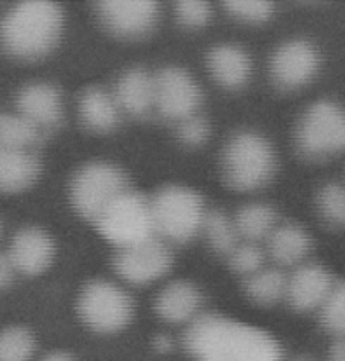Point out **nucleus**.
Here are the masks:
<instances>
[{"label": "nucleus", "mask_w": 345, "mask_h": 361, "mask_svg": "<svg viewBox=\"0 0 345 361\" xmlns=\"http://www.w3.org/2000/svg\"><path fill=\"white\" fill-rule=\"evenodd\" d=\"M183 344L197 361H282L281 344L269 331L213 312L187 325Z\"/></svg>", "instance_id": "f257e3e1"}, {"label": "nucleus", "mask_w": 345, "mask_h": 361, "mask_svg": "<svg viewBox=\"0 0 345 361\" xmlns=\"http://www.w3.org/2000/svg\"><path fill=\"white\" fill-rule=\"evenodd\" d=\"M65 14L47 0L20 2L0 21L4 51L20 60H37L49 54L63 35Z\"/></svg>", "instance_id": "f03ea898"}, {"label": "nucleus", "mask_w": 345, "mask_h": 361, "mask_svg": "<svg viewBox=\"0 0 345 361\" xmlns=\"http://www.w3.org/2000/svg\"><path fill=\"white\" fill-rule=\"evenodd\" d=\"M276 152L265 136L255 131H239L227 142L222 152V176L236 192L260 190L274 178Z\"/></svg>", "instance_id": "7ed1b4c3"}, {"label": "nucleus", "mask_w": 345, "mask_h": 361, "mask_svg": "<svg viewBox=\"0 0 345 361\" xmlns=\"http://www.w3.org/2000/svg\"><path fill=\"white\" fill-rule=\"evenodd\" d=\"M153 229L163 241L189 243L201 234L206 204L197 190L185 185H164L150 197Z\"/></svg>", "instance_id": "20e7f679"}, {"label": "nucleus", "mask_w": 345, "mask_h": 361, "mask_svg": "<svg viewBox=\"0 0 345 361\" xmlns=\"http://www.w3.org/2000/svg\"><path fill=\"white\" fill-rule=\"evenodd\" d=\"M98 234L115 250L131 248L157 238L153 229L150 197L133 187L110 202L93 222Z\"/></svg>", "instance_id": "39448f33"}, {"label": "nucleus", "mask_w": 345, "mask_h": 361, "mask_svg": "<svg viewBox=\"0 0 345 361\" xmlns=\"http://www.w3.org/2000/svg\"><path fill=\"white\" fill-rule=\"evenodd\" d=\"M127 189H131L130 178L119 166L93 161L77 169L68 194L77 215L93 224L106 206Z\"/></svg>", "instance_id": "423d86ee"}, {"label": "nucleus", "mask_w": 345, "mask_h": 361, "mask_svg": "<svg viewBox=\"0 0 345 361\" xmlns=\"http://www.w3.org/2000/svg\"><path fill=\"white\" fill-rule=\"evenodd\" d=\"M80 322L96 334H117L133 322L134 302L130 293L108 279H93L77 297Z\"/></svg>", "instance_id": "0eeeda50"}, {"label": "nucleus", "mask_w": 345, "mask_h": 361, "mask_svg": "<svg viewBox=\"0 0 345 361\" xmlns=\"http://www.w3.org/2000/svg\"><path fill=\"white\" fill-rule=\"evenodd\" d=\"M296 149L309 159H325L345 150V109L330 99L307 106L295 131Z\"/></svg>", "instance_id": "6e6552de"}, {"label": "nucleus", "mask_w": 345, "mask_h": 361, "mask_svg": "<svg viewBox=\"0 0 345 361\" xmlns=\"http://www.w3.org/2000/svg\"><path fill=\"white\" fill-rule=\"evenodd\" d=\"M172 253L166 241L152 238L131 248L117 250L113 271L123 281L133 286H146L170 274Z\"/></svg>", "instance_id": "1a4fd4ad"}, {"label": "nucleus", "mask_w": 345, "mask_h": 361, "mask_svg": "<svg viewBox=\"0 0 345 361\" xmlns=\"http://www.w3.org/2000/svg\"><path fill=\"white\" fill-rule=\"evenodd\" d=\"M156 110L168 121H180L199 112L203 91L197 80L180 66H166L153 75Z\"/></svg>", "instance_id": "9d476101"}, {"label": "nucleus", "mask_w": 345, "mask_h": 361, "mask_svg": "<svg viewBox=\"0 0 345 361\" xmlns=\"http://www.w3.org/2000/svg\"><path fill=\"white\" fill-rule=\"evenodd\" d=\"M321 56L315 46L306 39L286 40L272 53L269 72L274 84L284 91L307 86L319 72Z\"/></svg>", "instance_id": "9b49d317"}, {"label": "nucleus", "mask_w": 345, "mask_h": 361, "mask_svg": "<svg viewBox=\"0 0 345 361\" xmlns=\"http://www.w3.org/2000/svg\"><path fill=\"white\" fill-rule=\"evenodd\" d=\"M96 7L106 30L123 39L149 35L159 20V6L150 0H105Z\"/></svg>", "instance_id": "f8f14e48"}, {"label": "nucleus", "mask_w": 345, "mask_h": 361, "mask_svg": "<svg viewBox=\"0 0 345 361\" xmlns=\"http://www.w3.org/2000/svg\"><path fill=\"white\" fill-rule=\"evenodd\" d=\"M7 257L20 274L40 276L53 265L56 245L49 232L39 227H25L14 234Z\"/></svg>", "instance_id": "ddd939ff"}, {"label": "nucleus", "mask_w": 345, "mask_h": 361, "mask_svg": "<svg viewBox=\"0 0 345 361\" xmlns=\"http://www.w3.org/2000/svg\"><path fill=\"white\" fill-rule=\"evenodd\" d=\"M335 279L319 264H302L288 276L286 300L295 311L309 312L321 309L332 292Z\"/></svg>", "instance_id": "4468645a"}, {"label": "nucleus", "mask_w": 345, "mask_h": 361, "mask_svg": "<svg viewBox=\"0 0 345 361\" xmlns=\"http://www.w3.org/2000/svg\"><path fill=\"white\" fill-rule=\"evenodd\" d=\"M157 316L170 325H190L203 312V293L199 286L187 279L168 283L153 302Z\"/></svg>", "instance_id": "2eb2a0df"}, {"label": "nucleus", "mask_w": 345, "mask_h": 361, "mask_svg": "<svg viewBox=\"0 0 345 361\" xmlns=\"http://www.w3.org/2000/svg\"><path fill=\"white\" fill-rule=\"evenodd\" d=\"M16 106L18 114L40 131L58 126L63 119V98L53 84L34 82L25 86L18 94Z\"/></svg>", "instance_id": "dca6fc26"}, {"label": "nucleus", "mask_w": 345, "mask_h": 361, "mask_svg": "<svg viewBox=\"0 0 345 361\" xmlns=\"http://www.w3.org/2000/svg\"><path fill=\"white\" fill-rule=\"evenodd\" d=\"M206 66L215 82L229 91L244 87L253 73L248 51L237 44H218L211 47L206 56Z\"/></svg>", "instance_id": "f3484780"}, {"label": "nucleus", "mask_w": 345, "mask_h": 361, "mask_svg": "<svg viewBox=\"0 0 345 361\" xmlns=\"http://www.w3.org/2000/svg\"><path fill=\"white\" fill-rule=\"evenodd\" d=\"M120 110L130 116L142 117L149 116L156 110V80L145 68H130L117 80L113 91Z\"/></svg>", "instance_id": "a211bd4d"}, {"label": "nucleus", "mask_w": 345, "mask_h": 361, "mask_svg": "<svg viewBox=\"0 0 345 361\" xmlns=\"http://www.w3.org/2000/svg\"><path fill=\"white\" fill-rule=\"evenodd\" d=\"M310 235L299 224H277L265 241L267 259L279 269L299 267L310 253Z\"/></svg>", "instance_id": "6ab92c4d"}, {"label": "nucleus", "mask_w": 345, "mask_h": 361, "mask_svg": "<svg viewBox=\"0 0 345 361\" xmlns=\"http://www.w3.org/2000/svg\"><path fill=\"white\" fill-rule=\"evenodd\" d=\"M42 164L28 149H0V194H20L39 180Z\"/></svg>", "instance_id": "aec40b11"}, {"label": "nucleus", "mask_w": 345, "mask_h": 361, "mask_svg": "<svg viewBox=\"0 0 345 361\" xmlns=\"http://www.w3.org/2000/svg\"><path fill=\"white\" fill-rule=\"evenodd\" d=\"M119 103L110 91L104 87H87L79 98V116L87 130L94 133H108L120 121Z\"/></svg>", "instance_id": "412c9836"}, {"label": "nucleus", "mask_w": 345, "mask_h": 361, "mask_svg": "<svg viewBox=\"0 0 345 361\" xmlns=\"http://www.w3.org/2000/svg\"><path fill=\"white\" fill-rule=\"evenodd\" d=\"M234 222L241 241L258 243V245L267 241L279 224L276 209L265 202H249L241 206L239 212L234 215Z\"/></svg>", "instance_id": "4be33fe9"}, {"label": "nucleus", "mask_w": 345, "mask_h": 361, "mask_svg": "<svg viewBox=\"0 0 345 361\" xmlns=\"http://www.w3.org/2000/svg\"><path fill=\"white\" fill-rule=\"evenodd\" d=\"M286 286L288 276L279 267H263L246 278L244 292L246 297L258 305H276L282 298H286Z\"/></svg>", "instance_id": "5701e85b"}, {"label": "nucleus", "mask_w": 345, "mask_h": 361, "mask_svg": "<svg viewBox=\"0 0 345 361\" xmlns=\"http://www.w3.org/2000/svg\"><path fill=\"white\" fill-rule=\"evenodd\" d=\"M201 234H204L209 248L218 255L229 257L241 243L234 216H229L220 209H213V212L206 213Z\"/></svg>", "instance_id": "b1692460"}, {"label": "nucleus", "mask_w": 345, "mask_h": 361, "mask_svg": "<svg viewBox=\"0 0 345 361\" xmlns=\"http://www.w3.org/2000/svg\"><path fill=\"white\" fill-rule=\"evenodd\" d=\"M39 138V128L23 116L0 112V149H30Z\"/></svg>", "instance_id": "393cba45"}, {"label": "nucleus", "mask_w": 345, "mask_h": 361, "mask_svg": "<svg viewBox=\"0 0 345 361\" xmlns=\"http://www.w3.org/2000/svg\"><path fill=\"white\" fill-rule=\"evenodd\" d=\"M35 348L34 334L23 326H9L0 331V361H30Z\"/></svg>", "instance_id": "a878e982"}, {"label": "nucleus", "mask_w": 345, "mask_h": 361, "mask_svg": "<svg viewBox=\"0 0 345 361\" xmlns=\"http://www.w3.org/2000/svg\"><path fill=\"white\" fill-rule=\"evenodd\" d=\"M315 206L325 222L345 227V187L340 183H326L315 197Z\"/></svg>", "instance_id": "bb28decb"}, {"label": "nucleus", "mask_w": 345, "mask_h": 361, "mask_svg": "<svg viewBox=\"0 0 345 361\" xmlns=\"http://www.w3.org/2000/svg\"><path fill=\"white\" fill-rule=\"evenodd\" d=\"M227 259H229L230 269L246 279L265 267L267 253L265 248L258 243L241 241Z\"/></svg>", "instance_id": "cd10ccee"}, {"label": "nucleus", "mask_w": 345, "mask_h": 361, "mask_svg": "<svg viewBox=\"0 0 345 361\" xmlns=\"http://www.w3.org/2000/svg\"><path fill=\"white\" fill-rule=\"evenodd\" d=\"M321 323L337 337L345 335V279L335 281L325 304L321 305Z\"/></svg>", "instance_id": "c85d7f7f"}, {"label": "nucleus", "mask_w": 345, "mask_h": 361, "mask_svg": "<svg viewBox=\"0 0 345 361\" xmlns=\"http://www.w3.org/2000/svg\"><path fill=\"white\" fill-rule=\"evenodd\" d=\"M223 9L237 21L248 25L267 23L274 14V6L265 0H230L223 2Z\"/></svg>", "instance_id": "c756f323"}, {"label": "nucleus", "mask_w": 345, "mask_h": 361, "mask_svg": "<svg viewBox=\"0 0 345 361\" xmlns=\"http://www.w3.org/2000/svg\"><path fill=\"white\" fill-rule=\"evenodd\" d=\"M175 14L178 23L185 28H204L211 21L213 11L208 2L182 0L175 4Z\"/></svg>", "instance_id": "7c9ffc66"}, {"label": "nucleus", "mask_w": 345, "mask_h": 361, "mask_svg": "<svg viewBox=\"0 0 345 361\" xmlns=\"http://www.w3.org/2000/svg\"><path fill=\"white\" fill-rule=\"evenodd\" d=\"M176 133H178V138L183 145L199 147L208 142L209 135H211V126H209L206 117L199 116V112H197L187 119L180 121Z\"/></svg>", "instance_id": "2f4dec72"}, {"label": "nucleus", "mask_w": 345, "mask_h": 361, "mask_svg": "<svg viewBox=\"0 0 345 361\" xmlns=\"http://www.w3.org/2000/svg\"><path fill=\"white\" fill-rule=\"evenodd\" d=\"M14 274H16V269H14L7 253H0V290L7 288L13 283Z\"/></svg>", "instance_id": "473e14b6"}, {"label": "nucleus", "mask_w": 345, "mask_h": 361, "mask_svg": "<svg viewBox=\"0 0 345 361\" xmlns=\"http://www.w3.org/2000/svg\"><path fill=\"white\" fill-rule=\"evenodd\" d=\"M330 361H345V335L337 337L330 348Z\"/></svg>", "instance_id": "72a5a7b5"}, {"label": "nucleus", "mask_w": 345, "mask_h": 361, "mask_svg": "<svg viewBox=\"0 0 345 361\" xmlns=\"http://www.w3.org/2000/svg\"><path fill=\"white\" fill-rule=\"evenodd\" d=\"M40 361H77L73 358L72 355H68V353H63V351H54V353H49L47 356H44Z\"/></svg>", "instance_id": "f704fd0d"}, {"label": "nucleus", "mask_w": 345, "mask_h": 361, "mask_svg": "<svg viewBox=\"0 0 345 361\" xmlns=\"http://www.w3.org/2000/svg\"><path fill=\"white\" fill-rule=\"evenodd\" d=\"M0 235H2V226H0Z\"/></svg>", "instance_id": "c9c22d12"}, {"label": "nucleus", "mask_w": 345, "mask_h": 361, "mask_svg": "<svg viewBox=\"0 0 345 361\" xmlns=\"http://www.w3.org/2000/svg\"><path fill=\"white\" fill-rule=\"evenodd\" d=\"M299 361H310V360H299Z\"/></svg>", "instance_id": "e433bc0d"}]
</instances>
